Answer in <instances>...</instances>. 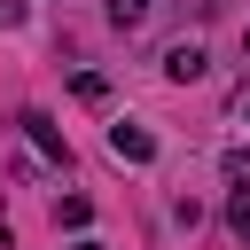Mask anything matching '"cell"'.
Returning <instances> with one entry per match:
<instances>
[{
  "label": "cell",
  "instance_id": "cell-6",
  "mask_svg": "<svg viewBox=\"0 0 250 250\" xmlns=\"http://www.w3.org/2000/svg\"><path fill=\"white\" fill-rule=\"evenodd\" d=\"M219 172H227L234 188H250V148H227V156H219Z\"/></svg>",
  "mask_w": 250,
  "mask_h": 250
},
{
  "label": "cell",
  "instance_id": "cell-2",
  "mask_svg": "<svg viewBox=\"0 0 250 250\" xmlns=\"http://www.w3.org/2000/svg\"><path fill=\"white\" fill-rule=\"evenodd\" d=\"M109 156H117V164H156V133L133 125V117H117V125H109Z\"/></svg>",
  "mask_w": 250,
  "mask_h": 250
},
{
  "label": "cell",
  "instance_id": "cell-9",
  "mask_svg": "<svg viewBox=\"0 0 250 250\" xmlns=\"http://www.w3.org/2000/svg\"><path fill=\"white\" fill-rule=\"evenodd\" d=\"M70 250H102V242H86V234H78V242H70Z\"/></svg>",
  "mask_w": 250,
  "mask_h": 250
},
{
  "label": "cell",
  "instance_id": "cell-11",
  "mask_svg": "<svg viewBox=\"0 0 250 250\" xmlns=\"http://www.w3.org/2000/svg\"><path fill=\"white\" fill-rule=\"evenodd\" d=\"M242 47H250V31H242Z\"/></svg>",
  "mask_w": 250,
  "mask_h": 250
},
{
  "label": "cell",
  "instance_id": "cell-1",
  "mask_svg": "<svg viewBox=\"0 0 250 250\" xmlns=\"http://www.w3.org/2000/svg\"><path fill=\"white\" fill-rule=\"evenodd\" d=\"M23 141H31L47 164H62V172H70V141H62V125H55L47 109H23Z\"/></svg>",
  "mask_w": 250,
  "mask_h": 250
},
{
  "label": "cell",
  "instance_id": "cell-5",
  "mask_svg": "<svg viewBox=\"0 0 250 250\" xmlns=\"http://www.w3.org/2000/svg\"><path fill=\"white\" fill-rule=\"evenodd\" d=\"M70 94H78V102H109V78H102V70H78Z\"/></svg>",
  "mask_w": 250,
  "mask_h": 250
},
{
  "label": "cell",
  "instance_id": "cell-3",
  "mask_svg": "<svg viewBox=\"0 0 250 250\" xmlns=\"http://www.w3.org/2000/svg\"><path fill=\"white\" fill-rule=\"evenodd\" d=\"M203 70H211V62H203V47H195V39H180V47H164V78H172V86H195Z\"/></svg>",
  "mask_w": 250,
  "mask_h": 250
},
{
  "label": "cell",
  "instance_id": "cell-4",
  "mask_svg": "<svg viewBox=\"0 0 250 250\" xmlns=\"http://www.w3.org/2000/svg\"><path fill=\"white\" fill-rule=\"evenodd\" d=\"M86 219H94V203H86V195H62V203H55V227H70V234H78Z\"/></svg>",
  "mask_w": 250,
  "mask_h": 250
},
{
  "label": "cell",
  "instance_id": "cell-10",
  "mask_svg": "<svg viewBox=\"0 0 250 250\" xmlns=\"http://www.w3.org/2000/svg\"><path fill=\"white\" fill-rule=\"evenodd\" d=\"M242 125H250V102H242Z\"/></svg>",
  "mask_w": 250,
  "mask_h": 250
},
{
  "label": "cell",
  "instance_id": "cell-7",
  "mask_svg": "<svg viewBox=\"0 0 250 250\" xmlns=\"http://www.w3.org/2000/svg\"><path fill=\"white\" fill-rule=\"evenodd\" d=\"M141 16H148V0H109V23H117V31H133Z\"/></svg>",
  "mask_w": 250,
  "mask_h": 250
},
{
  "label": "cell",
  "instance_id": "cell-8",
  "mask_svg": "<svg viewBox=\"0 0 250 250\" xmlns=\"http://www.w3.org/2000/svg\"><path fill=\"white\" fill-rule=\"evenodd\" d=\"M227 227H234V234L250 242V188H234V203H227Z\"/></svg>",
  "mask_w": 250,
  "mask_h": 250
}]
</instances>
